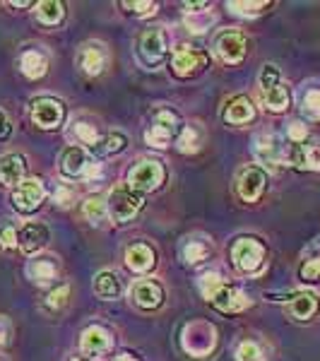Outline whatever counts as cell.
Instances as JSON below:
<instances>
[{
    "label": "cell",
    "instance_id": "cell-1",
    "mask_svg": "<svg viewBox=\"0 0 320 361\" xmlns=\"http://www.w3.org/2000/svg\"><path fill=\"white\" fill-rule=\"evenodd\" d=\"M181 118L171 111V109H156L152 114V121H149L147 130H144V142L149 147H156V149H164L168 147L173 137L181 135Z\"/></svg>",
    "mask_w": 320,
    "mask_h": 361
},
{
    "label": "cell",
    "instance_id": "cell-10",
    "mask_svg": "<svg viewBox=\"0 0 320 361\" xmlns=\"http://www.w3.org/2000/svg\"><path fill=\"white\" fill-rule=\"evenodd\" d=\"M267 185V176L260 166H246L241 173H238V180H236V190H238V197L243 202H255L260 195H263Z\"/></svg>",
    "mask_w": 320,
    "mask_h": 361
},
{
    "label": "cell",
    "instance_id": "cell-16",
    "mask_svg": "<svg viewBox=\"0 0 320 361\" xmlns=\"http://www.w3.org/2000/svg\"><path fill=\"white\" fill-rule=\"evenodd\" d=\"M253 154L258 157V161L270 164V166H275V164H279V161L284 159L282 145H279V140L272 135V133H260V135H255Z\"/></svg>",
    "mask_w": 320,
    "mask_h": 361
},
{
    "label": "cell",
    "instance_id": "cell-4",
    "mask_svg": "<svg viewBox=\"0 0 320 361\" xmlns=\"http://www.w3.org/2000/svg\"><path fill=\"white\" fill-rule=\"evenodd\" d=\"M181 345L190 357H207L214 349V345H217V330H214V325L205 323V320L188 323L183 328Z\"/></svg>",
    "mask_w": 320,
    "mask_h": 361
},
{
    "label": "cell",
    "instance_id": "cell-34",
    "mask_svg": "<svg viewBox=\"0 0 320 361\" xmlns=\"http://www.w3.org/2000/svg\"><path fill=\"white\" fill-rule=\"evenodd\" d=\"M212 22H214V15L207 13V10L185 17V27H188V32H193V34H205Z\"/></svg>",
    "mask_w": 320,
    "mask_h": 361
},
{
    "label": "cell",
    "instance_id": "cell-7",
    "mask_svg": "<svg viewBox=\"0 0 320 361\" xmlns=\"http://www.w3.org/2000/svg\"><path fill=\"white\" fill-rule=\"evenodd\" d=\"M166 34L161 27H149L147 32L140 37V58L147 66L156 68L166 58Z\"/></svg>",
    "mask_w": 320,
    "mask_h": 361
},
{
    "label": "cell",
    "instance_id": "cell-11",
    "mask_svg": "<svg viewBox=\"0 0 320 361\" xmlns=\"http://www.w3.org/2000/svg\"><path fill=\"white\" fill-rule=\"evenodd\" d=\"M51 241L49 226L42 222H27L17 234V246L25 255H37L39 250L46 248V243Z\"/></svg>",
    "mask_w": 320,
    "mask_h": 361
},
{
    "label": "cell",
    "instance_id": "cell-48",
    "mask_svg": "<svg viewBox=\"0 0 320 361\" xmlns=\"http://www.w3.org/2000/svg\"><path fill=\"white\" fill-rule=\"evenodd\" d=\"M10 8H29V5H32V3H29V0H20V3H17V0H10Z\"/></svg>",
    "mask_w": 320,
    "mask_h": 361
},
{
    "label": "cell",
    "instance_id": "cell-49",
    "mask_svg": "<svg viewBox=\"0 0 320 361\" xmlns=\"http://www.w3.org/2000/svg\"><path fill=\"white\" fill-rule=\"evenodd\" d=\"M113 361H137L133 354H118V357H113Z\"/></svg>",
    "mask_w": 320,
    "mask_h": 361
},
{
    "label": "cell",
    "instance_id": "cell-24",
    "mask_svg": "<svg viewBox=\"0 0 320 361\" xmlns=\"http://www.w3.org/2000/svg\"><path fill=\"white\" fill-rule=\"evenodd\" d=\"M56 263L51 258H37L27 265V275L34 284H51L56 279Z\"/></svg>",
    "mask_w": 320,
    "mask_h": 361
},
{
    "label": "cell",
    "instance_id": "cell-47",
    "mask_svg": "<svg viewBox=\"0 0 320 361\" xmlns=\"http://www.w3.org/2000/svg\"><path fill=\"white\" fill-rule=\"evenodd\" d=\"M8 135H10V121H8V116L0 111V140H5Z\"/></svg>",
    "mask_w": 320,
    "mask_h": 361
},
{
    "label": "cell",
    "instance_id": "cell-31",
    "mask_svg": "<svg viewBox=\"0 0 320 361\" xmlns=\"http://www.w3.org/2000/svg\"><path fill=\"white\" fill-rule=\"evenodd\" d=\"M181 255H183L185 265H197L209 255V246L205 241H190V238H188V241L183 243V248H181Z\"/></svg>",
    "mask_w": 320,
    "mask_h": 361
},
{
    "label": "cell",
    "instance_id": "cell-25",
    "mask_svg": "<svg viewBox=\"0 0 320 361\" xmlns=\"http://www.w3.org/2000/svg\"><path fill=\"white\" fill-rule=\"evenodd\" d=\"M20 68L29 80H37V78H44L46 75L49 61H46V56L42 54V51H25L20 58Z\"/></svg>",
    "mask_w": 320,
    "mask_h": 361
},
{
    "label": "cell",
    "instance_id": "cell-42",
    "mask_svg": "<svg viewBox=\"0 0 320 361\" xmlns=\"http://www.w3.org/2000/svg\"><path fill=\"white\" fill-rule=\"evenodd\" d=\"M123 8H128L135 15H149L156 10V3H152V0H142V3H123Z\"/></svg>",
    "mask_w": 320,
    "mask_h": 361
},
{
    "label": "cell",
    "instance_id": "cell-38",
    "mask_svg": "<svg viewBox=\"0 0 320 361\" xmlns=\"http://www.w3.org/2000/svg\"><path fill=\"white\" fill-rule=\"evenodd\" d=\"M68 296H70V287L68 284H61V287H56L54 292L46 296V306H49L51 311H58V308H63L68 304Z\"/></svg>",
    "mask_w": 320,
    "mask_h": 361
},
{
    "label": "cell",
    "instance_id": "cell-32",
    "mask_svg": "<svg viewBox=\"0 0 320 361\" xmlns=\"http://www.w3.org/2000/svg\"><path fill=\"white\" fill-rule=\"evenodd\" d=\"M197 287H200V292H202V296H205L207 301H212L214 296H217L219 289L224 287V282H222V277H219L217 272H202L200 279H197Z\"/></svg>",
    "mask_w": 320,
    "mask_h": 361
},
{
    "label": "cell",
    "instance_id": "cell-5",
    "mask_svg": "<svg viewBox=\"0 0 320 361\" xmlns=\"http://www.w3.org/2000/svg\"><path fill=\"white\" fill-rule=\"evenodd\" d=\"M166 178V169L156 159H142L128 173V185L137 193H152Z\"/></svg>",
    "mask_w": 320,
    "mask_h": 361
},
{
    "label": "cell",
    "instance_id": "cell-21",
    "mask_svg": "<svg viewBox=\"0 0 320 361\" xmlns=\"http://www.w3.org/2000/svg\"><path fill=\"white\" fill-rule=\"evenodd\" d=\"M255 118V106L248 97H234L224 109V121L231 126H243Z\"/></svg>",
    "mask_w": 320,
    "mask_h": 361
},
{
    "label": "cell",
    "instance_id": "cell-27",
    "mask_svg": "<svg viewBox=\"0 0 320 361\" xmlns=\"http://www.w3.org/2000/svg\"><path fill=\"white\" fill-rule=\"evenodd\" d=\"M66 17V8L58 0H42L37 3V20L46 27H56Z\"/></svg>",
    "mask_w": 320,
    "mask_h": 361
},
{
    "label": "cell",
    "instance_id": "cell-13",
    "mask_svg": "<svg viewBox=\"0 0 320 361\" xmlns=\"http://www.w3.org/2000/svg\"><path fill=\"white\" fill-rule=\"evenodd\" d=\"M113 337L106 328L101 325H90L80 337V349H82L85 357H99V354H106L111 349Z\"/></svg>",
    "mask_w": 320,
    "mask_h": 361
},
{
    "label": "cell",
    "instance_id": "cell-37",
    "mask_svg": "<svg viewBox=\"0 0 320 361\" xmlns=\"http://www.w3.org/2000/svg\"><path fill=\"white\" fill-rule=\"evenodd\" d=\"M226 8L238 17H255L267 8V3H229Z\"/></svg>",
    "mask_w": 320,
    "mask_h": 361
},
{
    "label": "cell",
    "instance_id": "cell-44",
    "mask_svg": "<svg viewBox=\"0 0 320 361\" xmlns=\"http://www.w3.org/2000/svg\"><path fill=\"white\" fill-rule=\"evenodd\" d=\"M54 200H56L61 207H68L70 202H73V190L66 188V185H56V190H54Z\"/></svg>",
    "mask_w": 320,
    "mask_h": 361
},
{
    "label": "cell",
    "instance_id": "cell-15",
    "mask_svg": "<svg viewBox=\"0 0 320 361\" xmlns=\"http://www.w3.org/2000/svg\"><path fill=\"white\" fill-rule=\"evenodd\" d=\"M171 66L178 78H190V75H195L197 70L205 66V54L190 49V46H178V49L173 51Z\"/></svg>",
    "mask_w": 320,
    "mask_h": 361
},
{
    "label": "cell",
    "instance_id": "cell-17",
    "mask_svg": "<svg viewBox=\"0 0 320 361\" xmlns=\"http://www.w3.org/2000/svg\"><path fill=\"white\" fill-rule=\"evenodd\" d=\"M90 161H92L90 154L82 147H68L61 157V173L66 178H80L85 176Z\"/></svg>",
    "mask_w": 320,
    "mask_h": 361
},
{
    "label": "cell",
    "instance_id": "cell-6",
    "mask_svg": "<svg viewBox=\"0 0 320 361\" xmlns=\"http://www.w3.org/2000/svg\"><path fill=\"white\" fill-rule=\"evenodd\" d=\"M44 197H46V188L42 183V178H25L13 190V205L15 209H20V212L29 214L42 205Z\"/></svg>",
    "mask_w": 320,
    "mask_h": 361
},
{
    "label": "cell",
    "instance_id": "cell-36",
    "mask_svg": "<svg viewBox=\"0 0 320 361\" xmlns=\"http://www.w3.org/2000/svg\"><path fill=\"white\" fill-rule=\"evenodd\" d=\"M236 359L238 361H265L263 357V349H260L255 342H241L236 349Z\"/></svg>",
    "mask_w": 320,
    "mask_h": 361
},
{
    "label": "cell",
    "instance_id": "cell-28",
    "mask_svg": "<svg viewBox=\"0 0 320 361\" xmlns=\"http://www.w3.org/2000/svg\"><path fill=\"white\" fill-rule=\"evenodd\" d=\"M70 137H75V142L80 145H87V147H94L99 142V133H97V126L87 123V121H78L70 128Z\"/></svg>",
    "mask_w": 320,
    "mask_h": 361
},
{
    "label": "cell",
    "instance_id": "cell-3",
    "mask_svg": "<svg viewBox=\"0 0 320 361\" xmlns=\"http://www.w3.org/2000/svg\"><path fill=\"white\" fill-rule=\"evenodd\" d=\"M231 263L243 275H255L265 263V246L253 236H243L231 246Z\"/></svg>",
    "mask_w": 320,
    "mask_h": 361
},
{
    "label": "cell",
    "instance_id": "cell-19",
    "mask_svg": "<svg viewBox=\"0 0 320 361\" xmlns=\"http://www.w3.org/2000/svg\"><path fill=\"white\" fill-rule=\"evenodd\" d=\"M287 311L296 320H311L318 313V296L313 292H296L289 296Z\"/></svg>",
    "mask_w": 320,
    "mask_h": 361
},
{
    "label": "cell",
    "instance_id": "cell-23",
    "mask_svg": "<svg viewBox=\"0 0 320 361\" xmlns=\"http://www.w3.org/2000/svg\"><path fill=\"white\" fill-rule=\"evenodd\" d=\"M80 66H82V70L87 75L101 73L104 66H106V54H104L101 46H97V44L85 46V49L80 51Z\"/></svg>",
    "mask_w": 320,
    "mask_h": 361
},
{
    "label": "cell",
    "instance_id": "cell-9",
    "mask_svg": "<svg viewBox=\"0 0 320 361\" xmlns=\"http://www.w3.org/2000/svg\"><path fill=\"white\" fill-rule=\"evenodd\" d=\"M214 54L226 66H236L246 56V39L238 32H222L214 42Z\"/></svg>",
    "mask_w": 320,
    "mask_h": 361
},
{
    "label": "cell",
    "instance_id": "cell-41",
    "mask_svg": "<svg viewBox=\"0 0 320 361\" xmlns=\"http://www.w3.org/2000/svg\"><path fill=\"white\" fill-rule=\"evenodd\" d=\"M304 109L311 116H320V92L313 90L304 97Z\"/></svg>",
    "mask_w": 320,
    "mask_h": 361
},
{
    "label": "cell",
    "instance_id": "cell-12",
    "mask_svg": "<svg viewBox=\"0 0 320 361\" xmlns=\"http://www.w3.org/2000/svg\"><path fill=\"white\" fill-rule=\"evenodd\" d=\"M130 299H133V304L140 306L142 311H152V308H159L161 301H164V289H161V284L154 282V279H140V282L133 284Z\"/></svg>",
    "mask_w": 320,
    "mask_h": 361
},
{
    "label": "cell",
    "instance_id": "cell-8",
    "mask_svg": "<svg viewBox=\"0 0 320 361\" xmlns=\"http://www.w3.org/2000/svg\"><path fill=\"white\" fill-rule=\"evenodd\" d=\"M63 118H66V106L58 99L44 97L32 104V121L44 130H54L63 123Z\"/></svg>",
    "mask_w": 320,
    "mask_h": 361
},
{
    "label": "cell",
    "instance_id": "cell-40",
    "mask_svg": "<svg viewBox=\"0 0 320 361\" xmlns=\"http://www.w3.org/2000/svg\"><path fill=\"white\" fill-rule=\"evenodd\" d=\"M287 135H289V140H292L294 145H299V142H304V140H306L308 130H306V126H304V123L294 121V123H289V128H287Z\"/></svg>",
    "mask_w": 320,
    "mask_h": 361
},
{
    "label": "cell",
    "instance_id": "cell-33",
    "mask_svg": "<svg viewBox=\"0 0 320 361\" xmlns=\"http://www.w3.org/2000/svg\"><path fill=\"white\" fill-rule=\"evenodd\" d=\"M176 145H178V149H181L183 154L197 152V149H200V133H197V128L185 126L181 130V135L176 137Z\"/></svg>",
    "mask_w": 320,
    "mask_h": 361
},
{
    "label": "cell",
    "instance_id": "cell-26",
    "mask_svg": "<svg viewBox=\"0 0 320 361\" xmlns=\"http://www.w3.org/2000/svg\"><path fill=\"white\" fill-rule=\"evenodd\" d=\"M260 102H263V106L267 109V111L282 114L284 109L289 106V92H287V87L277 85V87H272V90H263V92H260Z\"/></svg>",
    "mask_w": 320,
    "mask_h": 361
},
{
    "label": "cell",
    "instance_id": "cell-39",
    "mask_svg": "<svg viewBox=\"0 0 320 361\" xmlns=\"http://www.w3.org/2000/svg\"><path fill=\"white\" fill-rule=\"evenodd\" d=\"M279 85V70L277 66H265L263 73H260V87L263 90H272V87Z\"/></svg>",
    "mask_w": 320,
    "mask_h": 361
},
{
    "label": "cell",
    "instance_id": "cell-35",
    "mask_svg": "<svg viewBox=\"0 0 320 361\" xmlns=\"http://www.w3.org/2000/svg\"><path fill=\"white\" fill-rule=\"evenodd\" d=\"M17 234L20 231L15 229V224L10 219H3L0 222V248L10 250V248H17Z\"/></svg>",
    "mask_w": 320,
    "mask_h": 361
},
{
    "label": "cell",
    "instance_id": "cell-14",
    "mask_svg": "<svg viewBox=\"0 0 320 361\" xmlns=\"http://www.w3.org/2000/svg\"><path fill=\"white\" fill-rule=\"evenodd\" d=\"M25 173H27V161L22 154L8 152L0 157V185H5V188H17V185L25 180Z\"/></svg>",
    "mask_w": 320,
    "mask_h": 361
},
{
    "label": "cell",
    "instance_id": "cell-29",
    "mask_svg": "<svg viewBox=\"0 0 320 361\" xmlns=\"http://www.w3.org/2000/svg\"><path fill=\"white\" fill-rule=\"evenodd\" d=\"M125 145H128V137L123 135V133H109V135L99 140L92 149L99 154H118L125 149Z\"/></svg>",
    "mask_w": 320,
    "mask_h": 361
},
{
    "label": "cell",
    "instance_id": "cell-30",
    "mask_svg": "<svg viewBox=\"0 0 320 361\" xmlns=\"http://www.w3.org/2000/svg\"><path fill=\"white\" fill-rule=\"evenodd\" d=\"M82 214L90 219L92 224H101L104 219H106V214H109L106 200H104V197H99V195L87 197L85 205H82Z\"/></svg>",
    "mask_w": 320,
    "mask_h": 361
},
{
    "label": "cell",
    "instance_id": "cell-43",
    "mask_svg": "<svg viewBox=\"0 0 320 361\" xmlns=\"http://www.w3.org/2000/svg\"><path fill=\"white\" fill-rule=\"evenodd\" d=\"M301 277L313 282V279H320V258L316 260H308V263L301 267Z\"/></svg>",
    "mask_w": 320,
    "mask_h": 361
},
{
    "label": "cell",
    "instance_id": "cell-45",
    "mask_svg": "<svg viewBox=\"0 0 320 361\" xmlns=\"http://www.w3.org/2000/svg\"><path fill=\"white\" fill-rule=\"evenodd\" d=\"M10 337H13V325H10V320L5 316H0V347L8 345Z\"/></svg>",
    "mask_w": 320,
    "mask_h": 361
},
{
    "label": "cell",
    "instance_id": "cell-50",
    "mask_svg": "<svg viewBox=\"0 0 320 361\" xmlns=\"http://www.w3.org/2000/svg\"><path fill=\"white\" fill-rule=\"evenodd\" d=\"M70 361H94L92 357H75V359H70Z\"/></svg>",
    "mask_w": 320,
    "mask_h": 361
},
{
    "label": "cell",
    "instance_id": "cell-22",
    "mask_svg": "<svg viewBox=\"0 0 320 361\" xmlns=\"http://www.w3.org/2000/svg\"><path fill=\"white\" fill-rule=\"evenodd\" d=\"M94 292L99 299H104V301L118 299V296L123 294V279L111 270H101L94 277Z\"/></svg>",
    "mask_w": 320,
    "mask_h": 361
},
{
    "label": "cell",
    "instance_id": "cell-46",
    "mask_svg": "<svg viewBox=\"0 0 320 361\" xmlns=\"http://www.w3.org/2000/svg\"><path fill=\"white\" fill-rule=\"evenodd\" d=\"M104 176V169L99 161H90V166H87V171H85V178L87 180H101Z\"/></svg>",
    "mask_w": 320,
    "mask_h": 361
},
{
    "label": "cell",
    "instance_id": "cell-2",
    "mask_svg": "<svg viewBox=\"0 0 320 361\" xmlns=\"http://www.w3.org/2000/svg\"><path fill=\"white\" fill-rule=\"evenodd\" d=\"M142 193L133 190L130 185L123 183V185H116V188L109 193L106 197V207H109V214H111L113 222L118 224H125L130 222L133 217L142 209Z\"/></svg>",
    "mask_w": 320,
    "mask_h": 361
},
{
    "label": "cell",
    "instance_id": "cell-20",
    "mask_svg": "<svg viewBox=\"0 0 320 361\" xmlns=\"http://www.w3.org/2000/svg\"><path fill=\"white\" fill-rule=\"evenodd\" d=\"M154 250L147 246V243H133L125 250V265L130 267L133 272H149L154 267Z\"/></svg>",
    "mask_w": 320,
    "mask_h": 361
},
{
    "label": "cell",
    "instance_id": "cell-18",
    "mask_svg": "<svg viewBox=\"0 0 320 361\" xmlns=\"http://www.w3.org/2000/svg\"><path fill=\"white\" fill-rule=\"evenodd\" d=\"M212 304L217 306L219 311H224V313H238V311H243V308L251 306V299H248L241 289L226 287V284H224V287L217 292V296L212 299Z\"/></svg>",
    "mask_w": 320,
    "mask_h": 361
}]
</instances>
